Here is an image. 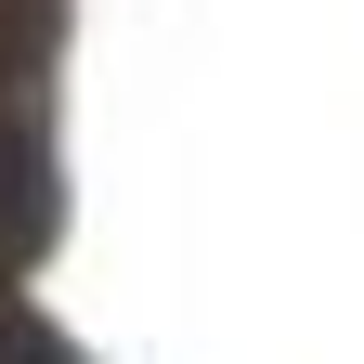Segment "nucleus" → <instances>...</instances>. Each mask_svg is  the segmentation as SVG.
<instances>
[{
	"mask_svg": "<svg viewBox=\"0 0 364 364\" xmlns=\"http://www.w3.org/2000/svg\"><path fill=\"white\" fill-rule=\"evenodd\" d=\"M39 247H53V156L26 117H0V260H39Z\"/></svg>",
	"mask_w": 364,
	"mask_h": 364,
	"instance_id": "f257e3e1",
	"label": "nucleus"
},
{
	"mask_svg": "<svg viewBox=\"0 0 364 364\" xmlns=\"http://www.w3.org/2000/svg\"><path fill=\"white\" fill-rule=\"evenodd\" d=\"M0 364H78V351H65L53 326H39L26 299H0Z\"/></svg>",
	"mask_w": 364,
	"mask_h": 364,
	"instance_id": "7ed1b4c3",
	"label": "nucleus"
},
{
	"mask_svg": "<svg viewBox=\"0 0 364 364\" xmlns=\"http://www.w3.org/2000/svg\"><path fill=\"white\" fill-rule=\"evenodd\" d=\"M53 26H65V0H0V91H26V78H39Z\"/></svg>",
	"mask_w": 364,
	"mask_h": 364,
	"instance_id": "f03ea898",
	"label": "nucleus"
}]
</instances>
